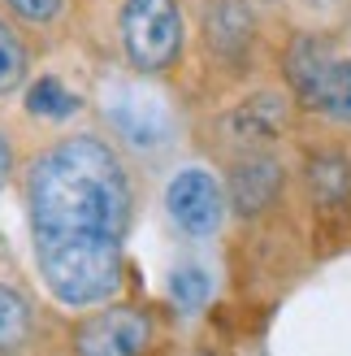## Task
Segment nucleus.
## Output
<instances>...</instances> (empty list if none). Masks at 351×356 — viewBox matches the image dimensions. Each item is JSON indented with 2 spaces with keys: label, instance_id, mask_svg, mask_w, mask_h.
I'll return each mask as SVG.
<instances>
[{
  "label": "nucleus",
  "instance_id": "1",
  "mask_svg": "<svg viewBox=\"0 0 351 356\" xmlns=\"http://www.w3.org/2000/svg\"><path fill=\"white\" fill-rule=\"evenodd\" d=\"M26 222L40 278L65 309H96L126 278L135 187L121 152L96 131L48 144L26 170Z\"/></svg>",
  "mask_w": 351,
  "mask_h": 356
},
{
  "label": "nucleus",
  "instance_id": "2",
  "mask_svg": "<svg viewBox=\"0 0 351 356\" xmlns=\"http://www.w3.org/2000/svg\"><path fill=\"white\" fill-rule=\"evenodd\" d=\"M282 79L300 109L321 113L339 127H351V57H339L321 35L300 31L286 44Z\"/></svg>",
  "mask_w": 351,
  "mask_h": 356
},
{
  "label": "nucleus",
  "instance_id": "3",
  "mask_svg": "<svg viewBox=\"0 0 351 356\" xmlns=\"http://www.w3.org/2000/svg\"><path fill=\"white\" fill-rule=\"evenodd\" d=\"M117 35L126 61L144 79H156L182 57V5L178 0H121Z\"/></svg>",
  "mask_w": 351,
  "mask_h": 356
},
{
  "label": "nucleus",
  "instance_id": "4",
  "mask_svg": "<svg viewBox=\"0 0 351 356\" xmlns=\"http://www.w3.org/2000/svg\"><path fill=\"white\" fill-rule=\"evenodd\" d=\"M104 127L117 139V148L135 156H161L178 139V118L169 100L148 83H117L104 96Z\"/></svg>",
  "mask_w": 351,
  "mask_h": 356
},
{
  "label": "nucleus",
  "instance_id": "5",
  "mask_svg": "<svg viewBox=\"0 0 351 356\" xmlns=\"http://www.w3.org/2000/svg\"><path fill=\"white\" fill-rule=\"evenodd\" d=\"M161 348V317L144 305H96L74 326V356H152Z\"/></svg>",
  "mask_w": 351,
  "mask_h": 356
},
{
  "label": "nucleus",
  "instance_id": "6",
  "mask_svg": "<svg viewBox=\"0 0 351 356\" xmlns=\"http://www.w3.org/2000/svg\"><path fill=\"white\" fill-rule=\"evenodd\" d=\"M225 187L204 165H187L165 183V213L182 239H213L225 222Z\"/></svg>",
  "mask_w": 351,
  "mask_h": 356
},
{
  "label": "nucleus",
  "instance_id": "7",
  "mask_svg": "<svg viewBox=\"0 0 351 356\" xmlns=\"http://www.w3.org/2000/svg\"><path fill=\"white\" fill-rule=\"evenodd\" d=\"M286 122H291V100L282 92H256L248 100H239L221 118V135L234 144V156L239 152H269L286 135Z\"/></svg>",
  "mask_w": 351,
  "mask_h": 356
},
{
  "label": "nucleus",
  "instance_id": "8",
  "mask_svg": "<svg viewBox=\"0 0 351 356\" xmlns=\"http://www.w3.org/2000/svg\"><path fill=\"white\" fill-rule=\"evenodd\" d=\"M204 48L221 65H243L256 48V9L252 0H204Z\"/></svg>",
  "mask_w": 351,
  "mask_h": 356
},
{
  "label": "nucleus",
  "instance_id": "9",
  "mask_svg": "<svg viewBox=\"0 0 351 356\" xmlns=\"http://www.w3.org/2000/svg\"><path fill=\"white\" fill-rule=\"evenodd\" d=\"M282 191V161L273 152H239L230 178H225V200L239 218H260Z\"/></svg>",
  "mask_w": 351,
  "mask_h": 356
},
{
  "label": "nucleus",
  "instance_id": "10",
  "mask_svg": "<svg viewBox=\"0 0 351 356\" xmlns=\"http://www.w3.org/2000/svg\"><path fill=\"white\" fill-rule=\"evenodd\" d=\"M308 200L321 222H339L351 213V165L339 152H321L308 161Z\"/></svg>",
  "mask_w": 351,
  "mask_h": 356
},
{
  "label": "nucleus",
  "instance_id": "11",
  "mask_svg": "<svg viewBox=\"0 0 351 356\" xmlns=\"http://www.w3.org/2000/svg\"><path fill=\"white\" fill-rule=\"evenodd\" d=\"M31 334H35V300L17 282L0 278V356L26 352Z\"/></svg>",
  "mask_w": 351,
  "mask_h": 356
},
{
  "label": "nucleus",
  "instance_id": "12",
  "mask_svg": "<svg viewBox=\"0 0 351 356\" xmlns=\"http://www.w3.org/2000/svg\"><path fill=\"white\" fill-rule=\"evenodd\" d=\"M208 296H213V274H208L200 261L173 265V274H169V300H173V309H178V313H200L208 305Z\"/></svg>",
  "mask_w": 351,
  "mask_h": 356
},
{
  "label": "nucleus",
  "instance_id": "13",
  "mask_svg": "<svg viewBox=\"0 0 351 356\" xmlns=\"http://www.w3.org/2000/svg\"><path fill=\"white\" fill-rule=\"evenodd\" d=\"M31 79V48L13 31V22L0 17V96H13Z\"/></svg>",
  "mask_w": 351,
  "mask_h": 356
},
{
  "label": "nucleus",
  "instance_id": "14",
  "mask_svg": "<svg viewBox=\"0 0 351 356\" xmlns=\"http://www.w3.org/2000/svg\"><path fill=\"white\" fill-rule=\"evenodd\" d=\"M78 96L74 92H65V83L57 79V74H48V79H40L26 92V109L35 113V118H48V122H61V118H69V113H78Z\"/></svg>",
  "mask_w": 351,
  "mask_h": 356
},
{
  "label": "nucleus",
  "instance_id": "15",
  "mask_svg": "<svg viewBox=\"0 0 351 356\" xmlns=\"http://www.w3.org/2000/svg\"><path fill=\"white\" fill-rule=\"evenodd\" d=\"M5 9L26 26H52L65 13V0H5Z\"/></svg>",
  "mask_w": 351,
  "mask_h": 356
},
{
  "label": "nucleus",
  "instance_id": "16",
  "mask_svg": "<svg viewBox=\"0 0 351 356\" xmlns=\"http://www.w3.org/2000/svg\"><path fill=\"white\" fill-rule=\"evenodd\" d=\"M9 174H13V144H9V135L0 131V191H5Z\"/></svg>",
  "mask_w": 351,
  "mask_h": 356
},
{
  "label": "nucleus",
  "instance_id": "17",
  "mask_svg": "<svg viewBox=\"0 0 351 356\" xmlns=\"http://www.w3.org/2000/svg\"><path fill=\"white\" fill-rule=\"evenodd\" d=\"M304 9H312V13H325V9H334V5H343V0H300Z\"/></svg>",
  "mask_w": 351,
  "mask_h": 356
},
{
  "label": "nucleus",
  "instance_id": "18",
  "mask_svg": "<svg viewBox=\"0 0 351 356\" xmlns=\"http://www.w3.org/2000/svg\"><path fill=\"white\" fill-rule=\"evenodd\" d=\"M256 5H282V0H256Z\"/></svg>",
  "mask_w": 351,
  "mask_h": 356
},
{
  "label": "nucleus",
  "instance_id": "19",
  "mask_svg": "<svg viewBox=\"0 0 351 356\" xmlns=\"http://www.w3.org/2000/svg\"><path fill=\"white\" fill-rule=\"evenodd\" d=\"M196 356H213V352H196Z\"/></svg>",
  "mask_w": 351,
  "mask_h": 356
}]
</instances>
